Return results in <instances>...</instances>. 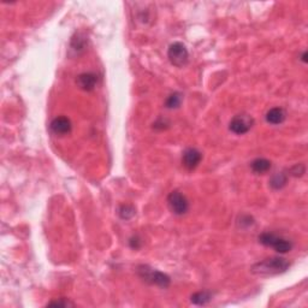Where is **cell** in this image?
<instances>
[{"mask_svg": "<svg viewBox=\"0 0 308 308\" xmlns=\"http://www.w3.org/2000/svg\"><path fill=\"white\" fill-rule=\"evenodd\" d=\"M290 266V262L287 259L281 257H272L264 259L262 261L257 262L252 267V272L254 274L261 277L276 276L287 271Z\"/></svg>", "mask_w": 308, "mask_h": 308, "instance_id": "obj_1", "label": "cell"}, {"mask_svg": "<svg viewBox=\"0 0 308 308\" xmlns=\"http://www.w3.org/2000/svg\"><path fill=\"white\" fill-rule=\"evenodd\" d=\"M259 242L266 247H271L281 254H285L292 249V243L274 232H262L259 236Z\"/></svg>", "mask_w": 308, "mask_h": 308, "instance_id": "obj_2", "label": "cell"}, {"mask_svg": "<svg viewBox=\"0 0 308 308\" xmlns=\"http://www.w3.org/2000/svg\"><path fill=\"white\" fill-rule=\"evenodd\" d=\"M138 274L143 281L151 283V284L158 285L160 288H168L170 285V277L156 270L150 269L148 266H140L137 270Z\"/></svg>", "mask_w": 308, "mask_h": 308, "instance_id": "obj_3", "label": "cell"}, {"mask_svg": "<svg viewBox=\"0 0 308 308\" xmlns=\"http://www.w3.org/2000/svg\"><path fill=\"white\" fill-rule=\"evenodd\" d=\"M168 206L173 214H176V216H183L189 209L188 199L181 191L173 190L168 196Z\"/></svg>", "mask_w": 308, "mask_h": 308, "instance_id": "obj_4", "label": "cell"}, {"mask_svg": "<svg viewBox=\"0 0 308 308\" xmlns=\"http://www.w3.org/2000/svg\"><path fill=\"white\" fill-rule=\"evenodd\" d=\"M168 58L172 65L177 68H182L188 63L189 53L187 47L181 42H175L169 47Z\"/></svg>", "mask_w": 308, "mask_h": 308, "instance_id": "obj_5", "label": "cell"}, {"mask_svg": "<svg viewBox=\"0 0 308 308\" xmlns=\"http://www.w3.org/2000/svg\"><path fill=\"white\" fill-rule=\"evenodd\" d=\"M254 125V120L249 115L246 113H241V115L235 116L230 120L229 128L234 134L237 135H243V134L248 133L252 127Z\"/></svg>", "mask_w": 308, "mask_h": 308, "instance_id": "obj_6", "label": "cell"}, {"mask_svg": "<svg viewBox=\"0 0 308 308\" xmlns=\"http://www.w3.org/2000/svg\"><path fill=\"white\" fill-rule=\"evenodd\" d=\"M201 159H203V154L200 151L196 148H187L182 155V164L187 170H194L199 166Z\"/></svg>", "mask_w": 308, "mask_h": 308, "instance_id": "obj_7", "label": "cell"}, {"mask_svg": "<svg viewBox=\"0 0 308 308\" xmlns=\"http://www.w3.org/2000/svg\"><path fill=\"white\" fill-rule=\"evenodd\" d=\"M51 130L55 135H68L71 131V122L68 117L60 116V117H55L51 122Z\"/></svg>", "mask_w": 308, "mask_h": 308, "instance_id": "obj_8", "label": "cell"}, {"mask_svg": "<svg viewBox=\"0 0 308 308\" xmlns=\"http://www.w3.org/2000/svg\"><path fill=\"white\" fill-rule=\"evenodd\" d=\"M76 82L81 89L86 90V92H90V90H93L97 87L98 76L93 74V72H85V74L78 75Z\"/></svg>", "mask_w": 308, "mask_h": 308, "instance_id": "obj_9", "label": "cell"}, {"mask_svg": "<svg viewBox=\"0 0 308 308\" xmlns=\"http://www.w3.org/2000/svg\"><path fill=\"white\" fill-rule=\"evenodd\" d=\"M265 118H266V122L270 124L278 125L284 122L285 118H287V113L282 107H274L267 111Z\"/></svg>", "mask_w": 308, "mask_h": 308, "instance_id": "obj_10", "label": "cell"}, {"mask_svg": "<svg viewBox=\"0 0 308 308\" xmlns=\"http://www.w3.org/2000/svg\"><path fill=\"white\" fill-rule=\"evenodd\" d=\"M251 168L254 173L257 175H262V173L267 172L271 169V161L267 160L265 158H257L256 160L252 161Z\"/></svg>", "mask_w": 308, "mask_h": 308, "instance_id": "obj_11", "label": "cell"}, {"mask_svg": "<svg viewBox=\"0 0 308 308\" xmlns=\"http://www.w3.org/2000/svg\"><path fill=\"white\" fill-rule=\"evenodd\" d=\"M212 299V294L209 291H198L195 294L191 295V302L194 305H199V306H204V305L208 304Z\"/></svg>", "mask_w": 308, "mask_h": 308, "instance_id": "obj_12", "label": "cell"}, {"mask_svg": "<svg viewBox=\"0 0 308 308\" xmlns=\"http://www.w3.org/2000/svg\"><path fill=\"white\" fill-rule=\"evenodd\" d=\"M288 182V176L285 173H276L274 176H272L271 181H270V186L274 189H282L283 187L287 184Z\"/></svg>", "mask_w": 308, "mask_h": 308, "instance_id": "obj_13", "label": "cell"}, {"mask_svg": "<svg viewBox=\"0 0 308 308\" xmlns=\"http://www.w3.org/2000/svg\"><path fill=\"white\" fill-rule=\"evenodd\" d=\"M181 103H182V95L180 94V93H173V94H171L170 97L166 99V107L168 108H177L181 106Z\"/></svg>", "mask_w": 308, "mask_h": 308, "instance_id": "obj_14", "label": "cell"}, {"mask_svg": "<svg viewBox=\"0 0 308 308\" xmlns=\"http://www.w3.org/2000/svg\"><path fill=\"white\" fill-rule=\"evenodd\" d=\"M120 218L124 219V221H128V219L133 218V217L135 216V208H134V207L131 205L120 206Z\"/></svg>", "mask_w": 308, "mask_h": 308, "instance_id": "obj_15", "label": "cell"}, {"mask_svg": "<svg viewBox=\"0 0 308 308\" xmlns=\"http://www.w3.org/2000/svg\"><path fill=\"white\" fill-rule=\"evenodd\" d=\"M47 306H55V307H69V306H74V304L70 301H68V300L65 299H60L58 300V301H53V302H50Z\"/></svg>", "mask_w": 308, "mask_h": 308, "instance_id": "obj_16", "label": "cell"}, {"mask_svg": "<svg viewBox=\"0 0 308 308\" xmlns=\"http://www.w3.org/2000/svg\"><path fill=\"white\" fill-rule=\"evenodd\" d=\"M302 168H305L304 165H302V164H297V165H295V166H292L291 169H290V172H291V175L292 176H302L305 173V170H301L300 171V169H302Z\"/></svg>", "mask_w": 308, "mask_h": 308, "instance_id": "obj_17", "label": "cell"}, {"mask_svg": "<svg viewBox=\"0 0 308 308\" xmlns=\"http://www.w3.org/2000/svg\"><path fill=\"white\" fill-rule=\"evenodd\" d=\"M130 246L133 249H138L141 247V241L138 237H133L130 240Z\"/></svg>", "mask_w": 308, "mask_h": 308, "instance_id": "obj_18", "label": "cell"}, {"mask_svg": "<svg viewBox=\"0 0 308 308\" xmlns=\"http://www.w3.org/2000/svg\"><path fill=\"white\" fill-rule=\"evenodd\" d=\"M307 52H304V54H302V60H304L305 63H307Z\"/></svg>", "mask_w": 308, "mask_h": 308, "instance_id": "obj_19", "label": "cell"}]
</instances>
